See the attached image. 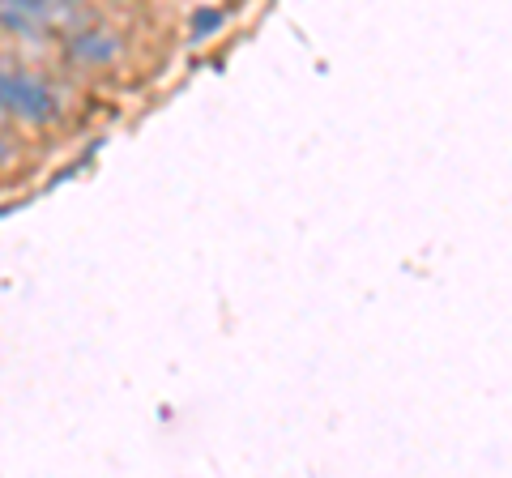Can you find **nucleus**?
Masks as SVG:
<instances>
[{
	"mask_svg": "<svg viewBox=\"0 0 512 478\" xmlns=\"http://www.w3.org/2000/svg\"><path fill=\"white\" fill-rule=\"evenodd\" d=\"M0 107L18 111L26 120H47L56 111V90L30 69H18L13 60H0Z\"/></svg>",
	"mask_w": 512,
	"mask_h": 478,
	"instance_id": "f257e3e1",
	"label": "nucleus"
},
{
	"mask_svg": "<svg viewBox=\"0 0 512 478\" xmlns=\"http://www.w3.org/2000/svg\"><path fill=\"white\" fill-rule=\"evenodd\" d=\"M5 158H9V146H5V141H0V163H5Z\"/></svg>",
	"mask_w": 512,
	"mask_h": 478,
	"instance_id": "f03ea898",
	"label": "nucleus"
}]
</instances>
